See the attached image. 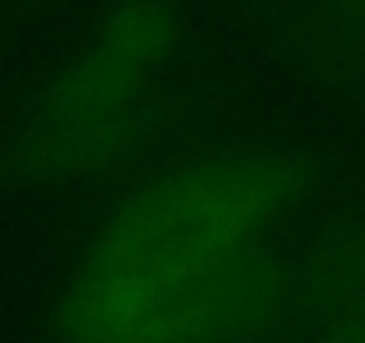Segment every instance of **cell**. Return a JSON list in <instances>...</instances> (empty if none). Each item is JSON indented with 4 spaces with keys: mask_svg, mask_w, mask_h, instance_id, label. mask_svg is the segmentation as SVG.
I'll list each match as a JSON object with an SVG mask.
<instances>
[{
    "mask_svg": "<svg viewBox=\"0 0 365 343\" xmlns=\"http://www.w3.org/2000/svg\"><path fill=\"white\" fill-rule=\"evenodd\" d=\"M322 343H365V275L340 304V315L333 318V329Z\"/></svg>",
    "mask_w": 365,
    "mask_h": 343,
    "instance_id": "277c9868",
    "label": "cell"
},
{
    "mask_svg": "<svg viewBox=\"0 0 365 343\" xmlns=\"http://www.w3.org/2000/svg\"><path fill=\"white\" fill-rule=\"evenodd\" d=\"M304 164L272 150L208 157L129 194L101 226L90 258L201 268L262 243L304 194Z\"/></svg>",
    "mask_w": 365,
    "mask_h": 343,
    "instance_id": "7a4b0ae2",
    "label": "cell"
},
{
    "mask_svg": "<svg viewBox=\"0 0 365 343\" xmlns=\"http://www.w3.org/2000/svg\"><path fill=\"white\" fill-rule=\"evenodd\" d=\"M287 272L262 243L222 265L175 268L83 258L58 300L65 343H226L265 332Z\"/></svg>",
    "mask_w": 365,
    "mask_h": 343,
    "instance_id": "6da1fadb",
    "label": "cell"
},
{
    "mask_svg": "<svg viewBox=\"0 0 365 343\" xmlns=\"http://www.w3.org/2000/svg\"><path fill=\"white\" fill-rule=\"evenodd\" d=\"M172 47L175 19L161 0H122L33 115L19 154L29 176H79L125 147Z\"/></svg>",
    "mask_w": 365,
    "mask_h": 343,
    "instance_id": "3957f363",
    "label": "cell"
}]
</instances>
